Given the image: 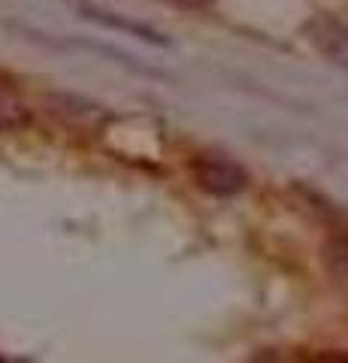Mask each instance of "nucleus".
I'll return each instance as SVG.
<instances>
[{
    "instance_id": "nucleus-1",
    "label": "nucleus",
    "mask_w": 348,
    "mask_h": 363,
    "mask_svg": "<svg viewBox=\"0 0 348 363\" xmlns=\"http://www.w3.org/2000/svg\"><path fill=\"white\" fill-rule=\"evenodd\" d=\"M191 173H194V182L206 194L215 197H233L249 185V173L224 155H197L194 164H191Z\"/></svg>"
},
{
    "instance_id": "nucleus-2",
    "label": "nucleus",
    "mask_w": 348,
    "mask_h": 363,
    "mask_svg": "<svg viewBox=\"0 0 348 363\" xmlns=\"http://www.w3.org/2000/svg\"><path fill=\"white\" fill-rule=\"evenodd\" d=\"M309 33H312V43L318 45V52L324 58L348 67V25H342L339 18L321 16L309 25Z\"/></svg>"
},
{
    "instance_id": "nucleus-3",
    "label": "nucleus",
    "mask_w": 348,
    "mask_h": 363,
    "mask_svg": "<svg viewBox=\"0 0 348 363\" xmlns=\"http://www.w3.org/2000/svg\"><path fill=\"white\" fill-rule=\"evenodd\" d=\"M25 121V106L18 104L16 97H9L0 91V130L6 128H16V124Z\"/></svg>"
},
{
    "instance_id": "nucleus-4",
    "label": "nucleus",
    "mask_w": 348,
    "mask_h": 363,
    "mask_svg": "<svg viewBox=\"0 0 348 363\" xmlns=\"http://www.w3.org/2000/svg\"><path fill=\"white\" fill-rule=\"evenodd\" d=\"M170 6H179V9H206L212 0H164Z\"/></svg>"
}]
</instances>
